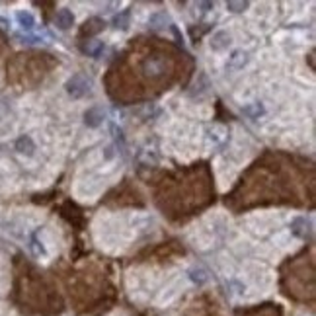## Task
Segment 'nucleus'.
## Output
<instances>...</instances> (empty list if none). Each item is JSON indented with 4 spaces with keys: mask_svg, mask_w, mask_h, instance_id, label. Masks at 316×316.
<instances>
[{
    "mask_svg": "<svg viewBox=\"0 0 316 316\" xmlns=\"http://www.w3.org/2000/svg\"><path fill=\"white\" fill-rule=\"evenodd\" d=\"M66 88H68V92H70L75 98H78V96H82V94H86L88 92V82L84 80V77L77 75V77H72V80H68Z\"/></svg>",
    "mask_w": 316,
    "mask_h": 316,
    "instance_id": "nucleus-1",
    "label": "nucleus"
},
{
    "mask_svg": "<svg viewBox=\"0 0 316 316\" xmlns=\"http://www.w3.org/2000/svg\"><path fill=\"white\" fill-rule=\"evenodd\" d=\"M102 119H104V111L100 108H92L86 111V125H90V127H98Z\"/></svg>",
    "mask_w": 316,
    "mask_h": 316,
    "instance_id": "nucleus-2",
    "label": "nucleus"
},
{
    "mask_svg": "<svg viewBox=\"0 0 316 316\" xmlns=\"http://www.w3.org/2000/svg\"><path fill=\"white\" fill-rule=\"evenodd\" d=\"M75 23V16L70 14L68 10H59L57 14V26L61 28V30H66V28H70Z\"/></svg>",
    "mask_w": 316,
    "mask_h": 316,
    "instance_id": "nucleus-3",
    "label": "nucleus"
},
{
    "mask_svg": "<svg viewBox=\"0 0 316 316\" xmlns=\"http://www.w3.org/2000/svg\"><path fill=\"white\" fill-rule=\"evenodd\" d=\"M16 149L20 151V153H23V154H32V151H33V141L30 139V137H20L18 141H16Z\"/></svg>",
    "mask_w": 316,
    "mask_h": 316,
    "instance_id": "nucleus-4",
    "label": "nucleus"
},
{
    "mask_svg": "<svg viewBox=\"0 0 316 316\" xmlns=\"http://www.w3.org/2000/svg\"><path fill=\"white\" fill-rule=\"evenodd\" d=\"M18 23L22 26L23 30H32L33 26H35V20H33V16L30 12H18Z\"/></svg>",
    "mask_w": 316,
    "mask_h": 316,
    "instance_id": "nucleus-5",
    "label": "nucleus"
},
{
    "mask_svg": "<svg viewBox=\"0 0 316 316\" xmlns=\"http://www.w3.org/2000/svg\"><path fill=\"white\" fill-rule=\"evenodd\" d=\"M127 20H129V10H125V12H121V14H117L115 18H113V23L117 26V28H127Z\"/></svg>",
    "mask_w": 316,
    "mask_h": 316,
    "instance_id": "nucleus-6",
    "label": "nucleus"
},
{
    "mask_svg": "<svg viewBox=\"0 0 316 316\" xmlns=\"http://www.w3.org/2000/svg\"><path fill=\"white\" fill-rule=\"evenodd\" d=\"M102 49H104V45L100 43V41H92V43L88 41V47L84 49V51H86L88 55H92V57H98Z\"/></svg>",
    "mask_w": 316,
    "mask_h": 316,
    "instance_id": "nucleus-7",
    "label": "nucleus"
},
{
    "mask_svg": "<svg viewBox=\"0 0 316 316\" xmlns=\"http://www.w3.org/2000/svg\"><path fill=\"white\" fill-rule=\"evenodd\" d=\"M244 63H246V55L244 53H234V57L230 59V65L236 66V68H240V66H244Z\"/></svg>",
    "mask_w": 316,
    "mask_h": 316,
    "instance_id": "nucleus-8",
    "label": "nucleus"
},
{
    "mask_svg": "<svg viewBox=\"0 0 316 316\" xmlns=\"http://www.w3.org/2000/svg\"><path fill=\"white\" fill-rule=\"evenodd\" d=\"M227 8L232 12H242L244 8H248V2H229Z\"/></svg>",
    "mask_w": 316,
    "mask_h": 316,
    "instance_id": "nucleus-9",
    "label": "nucleus"
}]
</instances>
